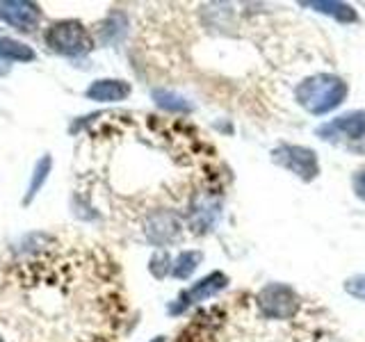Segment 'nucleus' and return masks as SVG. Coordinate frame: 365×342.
Instances as JSON below:
<instances>
[{
  "mask_svg": "<svg viewBox=\"0 0 365 342\" xmlns=\"http://www.w3.org/2000/svg\"><path fill=\"white\" fill-rule=\"evenodd\" d=\"M294 96L306 112L322 117L347 98V83L334 73H317L299 83V87L294 89Z\"/></svg>",
  "mask_w": 365,
  "mask_h": 342,
  "instance_id": "obj_1",
  "label": "nucleus"
},
{
  "mask_svg": "<svg viewBox=\"0 0 365 342\" xmlns=\"http://www.w3.org/2000/svg\"><path fill=\"white\" fill-rule=\"evenodd\" d=\"M43 41L53 53L64 55V57H83L94 51V46H96L91 32L83 23L73 19L51 23L43 32Z\"/></svg>",
  "mask_w": 365,
  "mask_h": 342,
  "instance_id": "obj_2",
  "label": "nucleus"
},
{
  "mask_svg": "<svg viewBox=\"0 0 365 342\" xmlns=\"http://www.w3.org/2000/svg\"><path fill=\"white\" fill-rule=\"evenodd\" d=\"M258 308L269 319H290L299 311V296L283 283H269L258 292Z\"/></svg>",
  "mask_w": 365,
  "mask_h": 342,
  "instance_id": "obj_3",
  "label": "nucleus"
},
{
  "mask_svg": "<svg viewBox=\"0 0 365 342\" xmlns=\"http://www.w3.org/2000/svg\"><path fill=\"white\" fill-rule=\"evenodd\" d=\"M272 160L277 162L279 167L292 171L297 178H302L306 182H311L317 178L319 174V162H317V155L313 148H306V146H294V144H283L277 146L272 151Z\"/></svg>",
  "mask_w": 365,
  "mask_h": 342,
  "instance_id": "obj_4",
  "label": "nucleus"
},
{
  "mask_svg": "<svg viewBox=\"0 0 365 342\" xmlns=\"http://www.w3.org/2000/svg\"><path fill=\"white\" fill-rule=\"evenodd\" d=\"M226 285H228L226 274H222V271H212V274H208L205 279H201L199 283H194L192 288L182 290L178 299L169 306V313H171V315L185 313L190 306L199 304V301H205L208 296H212V294H217V292H222V290L226 288Z\"/></svg>",
  "mask_w": 365,
  "mask_h": 342,
  "instance_id": "obj_5",
  "label": "nucleus"
},
{
  "mask_svg": "<svg viewBox=\"0 0 365 342\" xmlns=\"http://www.w3.org/2000/svg\"><path fill=\"white\" fill-rule=\"evenodd\" d=\"M0 19L21 32H32L34 28H39L41 9L30 0H5L0 3Z\"/></svg>",
  "mask_w": 365,
  "mask_h": 342,
  "instance_id": "obj_6",
  "label": "nucleus"
},
{
  "mask_svg": "<svg viewBox=\"0 0 365 342\" xmlns=\"http://www.w3.org/2000/svg\"><path fill=\"white\" fill-rule=\"evenodd\" d=\"M317 135H322L324 140H334V137H347V140H359L365 135V110L349 112L342 117L319 125Z\"/></svg>",
  "mask_w": 365,
  "mask_h": 342,
  "instance_id": "obj_7",
  "label": "nucleus"
},
{
  "mask_svg": "<svg viewBox=\"0 0 365 342\" xmlns=\"http://www.w3.org/2000/svg\"><path fill=\"white\" fill-rule=\"evenodd\" d=\"M180 235V222L174 212L169 210H158L148 217L146 222V237L151 239L153 244L158 247H165L169 242H174V239Z\"/></svg>",
  "mask_w": 365,
  "mask_h": 342,
  "instance_id": "obj_8",
  "label": "nucleus"
},
{
  "mask_svg": "<svg viewBox=\"0 0 365 342\" xmlns=\"http://www.w3.org/2000/svg\"><path fill=\"white\" fill-rule=\"evenodd\" d=\"M130 83H125V80H119V78H101V80H94L89 87H87V98L89 100H98V103H119V100H125L130 96Z\"/></svg>",
  "mask_w": 365,
  "mask_h": 342,
  "instance_id": "obj_9",
  "label": "nucleus"
},
{
  "mask_svg": "<svg viewBox=\"0 0 365 342\" xmlns=\"http://www.w3.org/2000/svg\"><path fill=\"white\" fill-rule=\"evenodd\" d=\"M302 5L313 7L315 11H319V14L334 16L340 23H356L359 21L356 9L347 3H334V0H306V3H302Z\"/></svg>",
  "mask_w": 365,
  "mask_h": 342,
  "instance_id": "obj_10",
  "label": "nucleus"
},
{
  "mask_svg": "<svg viewBox=\"0 0 365 342\" xmlns=\"http://www.w3.org/2000/svg\"><path fill=\"white\" fill-rule=\"evenodd\" d=\"M0 60L3 62H34L37 53H34L28 43L11 37H0Z\"/></svg>",
  "mask_w": 365,
  "mask_h": 342,
  "instance_id": "obj_11",
  "label": "nucleus"
},
{
  "mask_svg": "<svg viewBox=\"0 0 365 342\" xmlns=\"http://www.w3.org/2000/svg\"><path fill=\"white\" fill-rule=\"evenodd\" d=\"M201 260H203L201 251H182L174 265H171V274H174L176 279H190L194 269L201 265Z\"/></svg>",
  "mask_w": 365,
  "mask_h": 342,
  "instance_id": "obj_12",
  "label": "nucleus"
},
{
  "mask_svg": "<svg viewBox=\"0 0 365 342\" xmlns=\"http://www.w3.org/2000/svg\"><path fill=\"white\" fill-rule=\"evenodd\" d=\"M51 169H53V157L51 155H43L39 162H37V167H34V174H32L30 187H28V197L23 199V203H26V205L32 203V199L39 194V190L43 187L46 178H48V174H51Z\"/></svg>",
  "mask_w": 365,
  "mask_h": 342,
  "instance_id": "obj_13",
  "label": "nucleus"
},
{
  "mask_svg": "<svg viewBox=\"0 0 365 342\" xmlns=\"http://www.w3.org/2000/svg\"><path fill=\"white\" fill-rule=\"evenodd\" d=\"M153 100L163 110H169V112H190L192 110L187 98H182V96L174 94V91H167V89H155L153 91Z\"/></svg>",
  "mask_w": 365,
  "mask_h": 342,
  "instance_id": "obj_14",
  "label": "nucleus"
},
{
  "mask_svg": "<svg viewBox=\"0 0 365 342\" xmlns=\"http://www.w3.org/2000/svg\"><path fill=\"white\" fill-rule=\"evenodd\" d=\"M169 271V256L167 254H155L151 258V274L155 279H165Z\"/></svg>",
  "mask_w": 365,
  "mask_h": 342,
  "instance_id": "obj_15",
  "label": "nucleus"
},
{
  "mask_svg": "<svg viewBox=\"0 0 365 342\" xmlns=\"http://www.w3.org/2000/svg\"><path fill=\"white\" fill-rule=\"evenodd\" d=\"M354 192H356V197L361 201H365V169L354 176Z\"/></svg>",
  "mask_w": 365,
  "mask_h": 342,
  "instance_id": "obj_16",
  "label": "nucleus"
},
{
  "mask_svg": "<svg viewBox=\"0 0 365 342\" xmlns=\"http://www.w3.org/2000/svg\"><path fill=\"white\" fill-rule=\"evenodd\" d=\"M151 342H165V338H163V336H158V338H153Z\"/></svg>",
  "mask_w": 365,
  "mask_h": 342,
  "instance_id": "obj_17",
  "label": "nucleus"
},
{
  "mask_svg": "<svg viewBox=\"0 0 365 342\" xmlns=\"http://www.w3.org/2000/svg\"><path fill=\"white\" fill-rule=\"evenodd\" d=\"M0 73H3V66H0Z\"/></svg>",
  "mask_w": 365,
  "mask_h": 342,
  "instance_id": "obj_18",
  "label": "nucleus"
},
{
  "mask_svg": "<svg viewBox=\"0 0 365 342\" xmlns=\"http://www.w3.org/2000/svg\"><path fill=\"white\" fill-rule=\"evenodd\" d=\"M0 342H3V340H0Z\"/></svg>",
  "mask_w": 365,
  "mask_h": 342,
  "instance_id": "obj_19",
  "label": "nucleus"
}]
</instances>
